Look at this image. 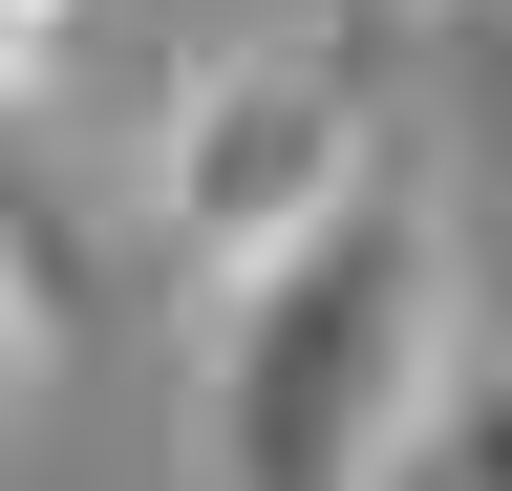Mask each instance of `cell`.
<instances>
[{"mask_svg": "<svg viewBox=\"0 0 512 491\" xmlns=\"http://www.w3.org/2000/svg\"><path fill=\"white\" fill-rule=\"evenodd\" d=\"M363 491H491V342H448V363H427V406L384 427V470H363Z\"/></svg>", "mask_w": 512, "mask_h": 491, "instance_id": "3957f363", "label": "cell"}, {"mask_svg": "<svg viewBox=\"0 0 512 491\" xmlns=\"http://www.w3.org/2000/svg\"><path fill=\"white\" fill-rule=\"evenodd\" d=\"M448 342H470L448 321V214L406 171H363L342 214H299L278 257H235L192 299V470L214 491H363Z\"/></svg>", "mask_w": 512, "mask_h": 491, "instance_id": "6da1fadb", "label": "cell"}, {"mask_svg": "<svg viewBox=\"0 0 512 491\" xmlns=\"http://www.w3.org/2000/svg\"><path fill=\"white\" fill-rule=\"evenodd\" d=\"M43 363H64V278H43V235L0 214V427L43 406Z\"/></svg>", "mask_w": 512, "mask_h": 491, "instance_id": "5b68a950", "label": "cell"}, {"mask_svg": "<svg viewBox=\"0 0 512 491\" xmlns=\"http://www.w3.org/2000/svg\"><path fill=\"white\" fill-rule=\"evenodd\" d=\"M86 43H107V0H0V129L86 86Z\"/></svg>", "mask_w": 512, "mask_h": 491, "instance_id": "277c9868", "label": "cell"}, {"mask_svg": "<svg viewBox=\"0 0 512 491\" xmlns=\"http://www.w3.org/2000/svg\"><path fill=\"white\" fill-rule=\"evenodd\" d=\"M363 171H384V86H363L342 22H256V43H214V65L150 107V235H171L192 299L235 257H278L299 214H342Z\"/></svg>", "mask_w": 512, "mask_h": 491, "instance_id": "7a4b0ae2", "label": "cell"}, {"mask_svg": "<svg viewBox=\"0 0 512 491\" xmlns=\"http://www.w3.org/2000/svg\"><path fill=\"white\" fill-rule=\"evenodd\" d=\"M427 22H491V0H427Z\"/></svg>", "mask_w": 512, "mask_h": 491, "instance_id": "8992f818", "label": "cell"}]
</instances>
